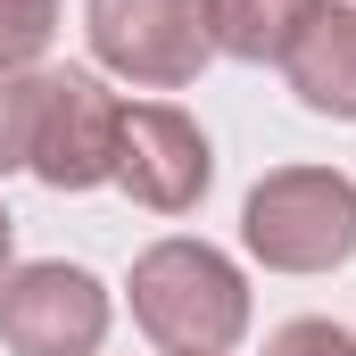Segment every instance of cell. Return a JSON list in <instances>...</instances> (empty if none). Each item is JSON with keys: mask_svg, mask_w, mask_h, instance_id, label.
<instances>
[{"mask_svg": "<svg viewBox=\"0 0 356 356\" xmlns=\"http://www.w3.org/2000/svg\"><path fill=\"white\" fill-rule=\"evenodd\" d=\"M133 323L166 356H224L249 332V282L207 241H158L133 257Z\"/></svg>", "mask_w": 356, "mask_h": 356, "instance_id": "obj_1", "label": "cell"}, {"mask_svg": "<svg viewBox=\"0 0 356 356\" xmlns=\"http://www.w3.org/2000/svg\"><path fill=\"white\" fill-rule=\"evenodd\" d=\"M241 241L273 273L348 266L356 257V182L340 166H273L241 207Z\"/></svg>", "mask_w": 356, "mask_h": 356, "instance_id": "obj_2", "label": "cell"}, {"mask_svg": "<svg viewBox=\"0 0 356 356\" xmlns=\"http://www.w3.org/2000/svg\"><path fill=\"white\" fill-rule=\"evenodd\" d=\"M91 58L141 91H182L216 58L207 42V0H83Z\"/></svg>", "mask_w": 356, "mask_h": 356, "instance_id": "obj_3", "label": "cell"}, {"mask_svg": "<svg viewBox=\"0 0 356 356\" xmlns=\"http://www.w3.org/2000/svg\"><path fill=\"white\" fill-rule=\"evenodd\" d=\"M116 133H124V99L91 67H50L25 175H42L50 191H99L116 182Z\"/></svg>", "mask_w": 356, "mask_h": 356, "instance_id": "obj_4", "label": "cell"}, {"mask_svg": "<svg viewBox=\"0 0 356 356\" xmlns=\"http://www.w3.org/2000/svg\"><path fill=\"white\" fill-rule=\"evenodd\" d=\"M0 340L8 356H91L108 340V290L83 266H17L0 282Z\"/></svg>", "mask_w": 356, "mask_h": 356, "instance_id": "obj_5", "label": "cell"}, {"mask_svg": "<svg viewBox=\"0 0 356 356\" xmlns=\"http://www.w3.org/2000/svg\"><path fill=\"white\" fill-rule=\"evenodd\" d=\"M216 175V158H207V133L166 108V99H141V108H124V133H116V182L141 199V207H158V216H191L199 207V191Z\"/></svg>", "mask_w": 356, "mask_h": 356, "instance_id": "obj_6", "label": "cell"}, {"mask_svg": "<svg viewBox=\"0 0 356 356\" xmlns=\"http://www.w3.org/2000/svg\"><path fill=\"white\" fill-rule=\"evenodd\" d=\"M282 75L298 91V108L356 124V8L323 0V8L298 25V42L282 50Z\"/></svg>", "mask_w": 356, "mask_h": 356, "instance_id": "obj_7", "label": "cell"}, {"mask_svg": "<svg viewBox=\"0 0 356 356\" xmlns=\"http://www.w3.org/2000/svg\"><path fill=\"white\" fill-rule=\"evenodd\" d=\"M323 0H207V42L241 67H266L298 42V25L315 17Z\"/></svg>", "mask_w": 356, "mask_h": 356, "instance_id": "obj_8", "label": "cell"}, {"mask_svg": "<svg viewBox=\"0 0 356 356\" xmlns=\"http://www.w3.org/2000/svg\"><path fill=\"white\" fill-rule=\"evenodd\" d=\"M42 91H50V67H0V175H25L33 124H42Z\"/></svg>", "mask_w": 356, "mask_h": 356, "instance_id": "obj_9", "label": "cell"}, {"mask_svg": "<svg viewBox=\"0 0 356 356\" xmlns=\"http://www.w3.org/2000/svg\"><path fill=\"white\" fill-rule=\"evenodd\" d=\"M58 33V0H0V67H42Z\"/></svg>", "mask_w": 356, "mask_h": 356, "instance_id": "obj_10", "label": "cell"}, {"mask_svg": "<svg viewBox=\"0 0 356 356\" xmlns=\"http://www.w3.org/2000/svg\"><path fill=\"white\" fill-rule=\"evenodd\" d=\"M266 356H356V340L340 323H323V315H298V323H282L266 340Z\"/></svg>", "mask_w": 356, "mask_h": 356, "instance_id": "obj_11", "label": "cell"}, {"mask_svg": "<svg viewBox=\"0 0 356 356\" xmlns=\"http://www.w3.org/2000/svg\"><path fill=\"white\" fill-rule=\"evenodd\" d=\"M8 232H17V224H8V207H0V282H8Z\"/></svg>", "mask_w": 356, "mask_h": 356, "instance_id": "obj_12", "label": "cell"}]
</instances>
